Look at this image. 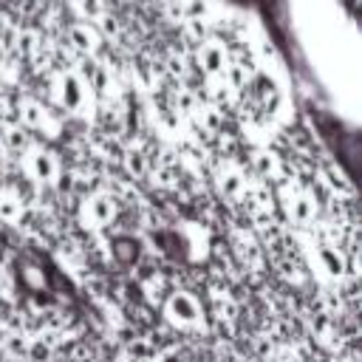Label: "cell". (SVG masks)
Returning <instances> with one entry per match:
<instances>
[{
	"mask_svg": "<svg viewBox=\"0 0 362 362\" xmlns=\"http://www.w3.org/2000/svg\"><path fill=\"white\" fill-rule=\"evenodd\" d=\"M45 90H48V105L57 113H68V116H93L96 107V96L90 90V85L85 82V76L76 68L68 65H57L45 74Z\"/></svg>",
	"mask_w": 362,
	"mask_h": 362,
	"instance_id": "cell-1",
	"label": "cell"
},
{
	"mask_svg": "<svg viewBox=\"0 0 362 362\" xmlns=\"http://www.w3.org/2000/svg\"><path fill=\"white\" fill-rule=\"evenodd\" d=\"M14 113H17V124H23L28 133H40V136L54 139V136H59V130H62L59 113H57L48 102H42V99H37V96H31V93L17 96Z\"/></svg>",
	"mask_w": 362,
	"mask_h": 362,
	"instance_id": "cell-2",
	"label": "cell"
},
{
	"mask_svg": "<svg viewBox=\"0 0 362 362\" xmlns=\"http://www.w3.org/2000/svg\"><path fill=\"white\" fill-rule=\"evenodd\" d=\"M20 167H23V173H25L34 184H42V187L57 184L59 175H62V161H59V156H57L51 147L40 144V141H31V144L20 153Z\"/></svg>",
	"mask_w": 362,
	"mask_h": 362,
	"instance_id": "cell-3",
	"label": "cell"
},
{
	"mask_svg": "<svg viewBox=\"0 0 362 362\" xmlns=\"http://www.w3.org/2000/svg\"><path fill=\"white\" fill-rule=\"evenodd\" d=\"M164 320L178 331H201L204 328V305L192 291H170V297L161 305Z\"/></svg>",
	"mask_w": 362,
	"mask_h": 362,
	"instance_id": "cell-4",
	"label": "cell"
},
{
	"mask_svg": "<svg viewBox=\"0 0 362 362\" xmlns=\"http://www.w3.org/2000/svg\"><path fill=\"white\" fill-rule=\"evenodd\" d=\"M229 51L232 45L218 31H209L198 45H192V65L204 74V79H218L229 65Z\"/></svg>",
	"mask_w": 362,
	"mask_h": 362,
	"instance_id": "cell-5",
	"label": "cell"
},
{
	"mask_svg": "<svg viewBox=\"0 0 362 362\" xmlns=\"http://www.w3.org/2000/svg\"><path fill=\"white\" fill-rule=\"evenodd\" d=\"M59 40L76 57H99L102 48H105V37L88 20H68L65 28H62V34H59Z\"/></svg>",
	"mask_w": 362,
	"mask_h": 362,
	"instance_id": "cell-6",
	"label": "cell"
},
{
	"mask_svg": "<svg viewBox=\"0 0 362 362\" xmlns=\"http://www.w3.org/2000/svg\"><path fill=\"white\" fill-rule=\"evenodd\" d=\"M116 215H119V201L107 189H96L85 195V201L79 204V223L85 229H105L116 221Z\"/></svg>",
	"mask_w": 362,
	"mask_h": 362,
	"instance_id": "cell-7",
	"label": "cell"
},
{
	"mask_svg": "<svg viewBox=\"0 0 362 362\" xmlns=\"http://www.w3.org/2000/svg\"><path fill=\"white\" fill-rule=\"evenodd\" d=\"M170 238L175 240V255L184 260H201L206 255L209 238L198 223H175L170 229Z\"/></svg>",
	"mask_w": 362,
	"mask_h": 362,
	"instance_id": "cell-8",
	"label": "cell"
},
{
	"mask_svg": "<svg viewBox=\"0 0 362 362\" xmlns=\"http://www.w3.org/2000/svg\"><path fill=\"white\" fill-rule=\"evenodd\" d=\"M280 201H283V209H286V215H288L291 223H297V226H311L314 223V218H317V201H314L311 192L294 187V192H286Z\"/></svg>",
	"mask_w": 362,
	"mask_h": 362,
	"instance_id": "cell-9",
	"label": "cell"
},
{
	"mask_svg": "<svg viewBox=\"0 0 362 362\" xmlns=\"http://www.w3.org/2000/svg\"><path fill=\"white\" fill-rule=\"evenodd\" d=\"M311 263L325 280H342V274H345V257L337 246L317 243L314 252H311Z\"/></svg>",
	"mask_w": 362,
	"mask_h": 362,
	"instance_id": "cell-10",
	"label": "cell"
},
{
	"mask_svg": "<svg viewBox=\"0 0 362 362\" xmlns=\"http://www.w3.org/2000/svg\"><path fill=\"white\" fill-rule=\"evenodd\" d=\"M218 187H221V192H223L226 198L240 201V198L246 195V189H249V181H246V175L240 173V167L223 164L221 173H218Z\"/></svg>",
	"mask_w": 362,
	"mask_h": 362,
	"instance_id": "cell-11",
	"label": "cell"
},
{
	"mask_svg": "<svg viewBox=\"0 0 362 362\" xmlns=\"http://www.w3.org/2000/svg\"><path fill=\"white\" fill-rule=\"evenodd\" d=\"M110 255L119 266H136L141 257V240L136 235H116L110 240Z\"/></svg>",
	"mask_w": 362,
	"mask_h": 362,
	"instance_id": "cell-12",
	"label": "cell"
},
{
	"mask_svg": "<svg viewBox=\"0 0 362 362\" xmlns=\"http://www.w3.org/2000/svg\"><path fill=\"white\" fill-rule=\"evenodd\" d=\"M25 215V201L8 189V187H0V221L8 223V226H17Z\"/></svg>",
	"mask_w": 362,
	"mask_h": 362,
	"instance_id": "cell-13",
	"label": "cell"
},
{
	"mask_svg": "<svg viewBox=\"0 0 362 362\" xmlns=\"http://www.w3.org/2000/svg\"><path fill=\"white\" fill-rule=\"evenodd\" d=\"M0 141H3V147H8L11 153L20 156L34 141V136L23 124H17V122H6V124H0Z\"/></svg>",
	"mask_w": 362,
	"mask_h": 362,
	"instance_id": "cell-14",
	"label": "cell"
},
{
	"mask_svg": "<svg viewBox=\"0 0 362 362\" xmlns=\"http://www.w3.org/2000/svg\"><path fill=\"white\" fill-rule=\"evenodd\" d=\"M252 164H255V170H257L260 175H266V178H277V173H280V158H277L274 153H269V150H257L255 158H252Z\"/></svg>",
	"mask_w": 362,
	"mask_h": 362,
	"instance_id": "cell-15",
	"label": "cell"
},
{
	"mask_svg": "<svg viewBox=\"0 0 362 362\" xmlns=\"http://www.w3.org/2000/svg\"><path fill=\"white\" fill-rule=\"evenodd\" d=\"M124 164H127V170H130L133 175H144V170H147L144 156H141V153H136V150H130V153L124 156Z\"/></svg>",
	"mask_w": 362,
	"mask_h": 362,
	"instance_id": "cell-16",
	"label": "cell"
},
{
	"mask_svg": "<svg viewBox=\"0 0 362 362\" xmlns=\"http://www.w3.org/2000/svg\"><path fill=\"white\" fill-rule=\"evenodd\" d=\"M156 362H187V359H184L178 351H164V354H161Z\"/></svg>",
	"mask_w": 362,
	"mask_h": 362,
	"instance_id": "cell-17",
	"label": "cell"
}]
</instances>
